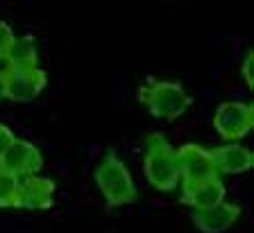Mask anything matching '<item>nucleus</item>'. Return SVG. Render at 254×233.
Masks as SVG:
<instances>
[{"label": "nucleus", "mask_w": 254, "mask_h": 233, "mask_svg": "<svg viewBox=\"0 0 254 233\" xmlns=\"http://www.w3.org/2000/svg\"><path fill=\"white\" fill-rule=\"evenodd\" d=\"M143 168L150 186L157 190H175L180 184V168H177V156L170 147L168 138L164 134H148L145 138V156H143Z\"/></svg>", "instance_id": "nucleus-1"}, {"label": "nucleus", "mask_w": 254, "mask_h": 233, "mask_svg": "<svg viewBox=\"0 0 254 233\" xmlns=\"http://www.w3.org/2000/svg\"><path fill=\"white\" fill-rule=\"evenodd\" d=\"M95 184L107 199V206L111 208L125 206L136 199V186L132 181V175L114 149L105 154L102 163L95 170Z\"/></svg>", "instance_id": "nucleus-2"}, {"label": "nucleus", "mask_w": 254, "mask_h": 233, "mask_svg": "<svg viewBox=\"0 0 254 233\" xmlns=\"http://www.w3.org/2000/svg\"><path fill=\"white\" fill-rule=\"evenodd\" d=\"M138 102L148 106V111L159 120H175L190 106V95L177 82L148 80L138 89Z\"/></svg>", "instance_id": "nucleus-3"}, {"label": "nucleus", "mask_w": 254, "mask_h": 233, "mask_svg": "<svg viewBox=\"0 0 254 233\" xmlns=\"http://www.w3.org/2000/svg\"><path fill=\"white\" fill-rule=\"evenodd\" d=\"M175 156H177L182 186H195L202 184V181L220 179L209 149L200 147L195 143H186L180 149H175Z\"/></svg>", "instance_id": "nucleus-4"}, {"label": "nucleus", "mask_w": 254, "mask_h": 233, "mask_svg": "<svg viewBox=\"0 0 254 233\" xmlns=\"http://www.w3.org/2000/svg\"><path fill=\"white\" fill-rule=\"evenodd\" d=\"M213 127L222 140H241L254 127V109L248 102H222L216 109Z\"/></svg>", "instance_id": "nucleus-5"}, {"label": "nucleus", "mask_w": 254, "mask_h": 233, "mask_svg": "<svg viewBox=\"0 0 254 233\" xmlns=\"http://www.w3.org/2000/svg\"><path fill=\"white\" fill-rule=\"evenodd\" d=\"M2 75H5L7 97L11 102H32L48 82L46 73L37 66H32V68H11V66H7L2 70Z\"/></svg>", "instance_id": "nucleus-6"}, {"label": "nucleus", "mask_w": 254, "mask_h": 233, "mask_svg": "<svg viewBox=\"0 0 254 233\" xmlns=\"http://www.w3.org/2000/svg\"><path fill=\"white\" fill-rule=\"evenodd\" d=\"M41 165H43V156L39 152V147H34L30 140H18V138H14V143L0 156V168L9 172V175L18 177V179L37 175Z\"/></svg>", "instance_id": "nucleus-7"}, {"label": "nucleus", "mask_w": 254, "mask_h": 233, "mask_svg": "<svg viewBox=\"0 0 254 233\" xmlns=\"http://www.w3.org/2000/svg\"><path fill=\"white\" fill-rule=\"evenodd\" d=\"M55 201V184L46 177H23L18 184V195H16L14 208H25V211H46Z\"/></svg>", "instance_id": "nucleus-8"}, {"label": "nucleus", "mask_w": 254, "mask_h": 233, "mask_svg": "<svg viewBox=\"0 0 254 233\" xmlns=\"http://www.w3.org/2000/svg\"><path fill=\"white\" fill-rule=\"evenodd\" d=\"M238 215H241V206L227 204V201L222 199L216 206L200 208V211L193 213V224L202 233H222L236 222Z\"/></svg>", "instance_id": "nucleus-9"}, {"label": "nucleus", "mask_w": 254, "mask_h": 233, "mask_svg": "<svg viewBox=\"0 0 254 233\" xmlns=\"http://www.w3.org/2000/svg\"><path fill=\"white\" fill-rule=\"evenodd\" d=\"M211 159L216 163L218 175H241L252 168L254 154L243 145H222L211 149Z\"/></svg>", "instance_id": "nucleus-10"}, {"label": "nucleus", "mask_w": 254, "mask_h": 233, "mask_svg": "<svg viewBox=\"0 0 254 233\" xmlns=\"http://www.w3.org/2000/svg\"><path fill=\"white\" fill-rule=\"evenodd\" d=\"M225 186H222L220 179H211V181H202V184L195 186H182V204L195 208H209L216 206L225 199Z\"/></svg>", "instance_id": "nucleus-11"}, {"label": "nucleus", "mask_w": 254, "mask_h": 233, "mask_svg": "<svg viewBox=\"0 0 254 233\" xmlns=\"http://www.w3.org/2000/svg\"><path fill=\"white\" fill-rule=\"evenodd\" d=\"M37 43L32 37H14L9 50L5 52V61L11 68H32L37 66Z\"/></svg>", "instance_id": "nucleus-12"}, {"label": "nucleus", "mask_w": 254, "mask_h": 233, "mask_svg": "<svg viewBox=\"0 0 254 233\" xmlns=\"http://www.w3.org/2000/svg\"><path fill=\"white\" fill-rule=\"evenodd\" d=\"M18 184L21 179L5 170H0V208L16 206V195H18Z\"/></svg>", "instance_id": "nucleus-13"}, {"label": "nucleus", "mask_w": 254, "mask_h": 233, "mask_svg": "<svg viewBox=\"0 0 254 233\" xmlns=\"http://www.w3.org/2000/svg\"><path fill=\"white\" fill-rule=\"evenodd\" d=\"M241 73H243L245 84H248L250 89H254V52H252V50L245 54V61H243V68H241Z\"/></svg>", "instance_id": "nucleus-14"}, {"label": "nucleus", "mask_w": 254, "mask_h": 233, "mask_svg": "<svg viewBox=\"0 0 254 233\" xmlns=\"http://www.w3.org/2000/svg\"><path fill=\"white\" fill-rule=\"evenodd\" d=\"M11 41H14V32L7 23H0V57H5V52L9 50Z\"/></svg>", "instance_id": "nucleus-15"}, {"label": "nucleus", "mask_w": 254, "mask_h": 233, "mask_svg": "<svg viewBox=\"0 0 254 233\" xmlns=\"http://www.w3.org/2000/svg\"><path fill=\"white\" fill-rule=\"evenodd\" d=\"M14 138L16 136L11 134V129L7 127V125H2V122H0V156H2V154H5V149L14 143Z\"/></svg>", "instance_id": "nucleus-16"}, {"label": "nucleus", "mask_w": 254, "mask_h": 233, "mask_svg": "<svg viewBox=\"0 0 254 233\" xmlns=\"http://www.w3.org/2000/svg\"><path fill=\"white\" fill-rule=\"evenodd\" d=\"M7 97V89H5V75L0 73V100H5Z\"/></svg>", "instance_id": "nucleus-17"}, {"label": "nucleus", "mask_w": 254, "mask_h": 233, "mask_svg": "<svg viewBox=\"0 0 254 233\" xmlns=\"http://www.w3.org/2000/svg\"><path fill=\"white\" fill-rule=\"evenodd\" d=\"M0 170H2V168H0Z\"/></svg>", "instance_id": "nucleus-18"}]
</instances>
